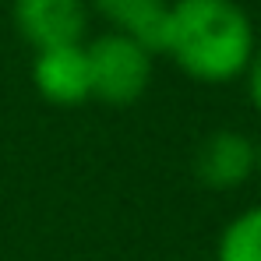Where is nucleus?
Listing matches in <instances>:
<instances>
[{"label":"nucleus","mask_w":261,"mask_h":261,"mask_svg":"<svg viewBox=\"0 0 261 261\" xmlns=\"http://www.w3.org/2000/svg\"><path fill=\"white\" fill-rule=\"evenodd\" d=\"M14 29L25 43L39 49L82 46L88 32V0H14Z\"/></svg>","instance_id":"obj_3"},{"label":"nucleus","mask_w":261,"mask_h":261,"mask_svg":"<svg viewBox=\"0 0 261 261\" xmlns=\"http://www.w3.org/2000/svg\"><path fill=\"white\" fill-rule=\"evenodd\" d=\"M254 49V21L237 0H173L163 53L191 82L229 85L244 78Z\"/></svg>","instance_id":"obj_1"},{"label":"nucleus","mask_w":261,"mask_h":261,"mask_svg":"<svg viewBox=\"0 0 261 261\" xmlns=\"http://www.w3.org/2000/svg\"><path fill=\"white\" fill-rule=\"evenodd\" d=\"M216 261H261V205H251L222 226Z\"/></svg>","instance_id":"obj_7"},{"label":"nucleus","mask_w":261,"mask_h":261,"mask_svg":"<svg viewBox=\"0 0 261 261\" xmlns=\"http://www.w3.org/2000/svg\"><path fill=\"white\" fill-rule=\"evenodd\" d=\"M258 173V141L244 130L219 127L194 148V176L208 191H237Z\"/></svg>","instance_id":"obj_4"},{"label":"nucleus","mask_w":261,"mask_h":261,"mask_svg":"<svg viewBox=\"0 0 261 261\" xmlns=\"http://www.w3.org/2000/svg\"><path fill=\"white\" fill-rule=\"evenodd\" d=\"M88 7L102 14L113 32L138 39L148 53H163L173 0H88Z\"/></svg>","instance_id":"obj_6"},{"label":"nucleus","mask_w":261,"mask_h":261,"mask_svg":"<svg viewBox=\"0 0 261 261\" xmlns=\"http://www.w3.org/2000/svg\"><path fill=\"white\" fill-rule=\"evenodd\" d=\"M32 85L49 106H82L92 99V78H88V57L82 46H53L39 49L32 60Z\"/></svg>","instance_id":"obj_5"},{"label":"nucleus","mask_w":261,"mask_h":261,"mask_svg":"<svg viewBox=\"0 0 261 261\" xmlns=\"http://www.w3.org/2000/svg\"><path fill=\"white\" fill-rule=\"evenodd\" d=\"M88 78H92V99L106 106H134L155 74V53H148L138 39L124 32H102L85 43Z\"/></svg>","instance_id":"obj_2"},{"label":"nucleus","mask_w":261,"mask_h":261,"mask_svg":"<svg viewBox=\"0 0 261 261\" xmlns=\"http://www.w3.org/2000/svg\"><path fill=\"white\" fill-rule=\"evenodd\" d=\"M247 95H251V106L261 113V43L254 49V57H251V67H247Z\"/></svg>","instance_id":"obj_8"},{"label":"nucleus","mask_w":261,"mask_h":261,"mask_svg":"<svg viewBox=\"0 0 261 261\" xmlns=\"http://www.w3.org/2000/svg\"><path fill=\"white\" fill-rule=\"evenodd\" d=\"M258 173H261V141H258Z\"/></svg>","instance_id":"obj_9"}]
</instances>
